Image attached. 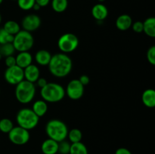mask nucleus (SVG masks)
<instances>
[{
	"label": "nucleus",
	"mask_w": 155,
	"mask_h": 154,
	"mask_svg": "<svg viewBox=\"0 0 155 154\" xmlns=\"http://www.w3.org/2000/svg\"><path fill=\"white\" fill-rule=\"evenodd\" d=\"M50 73L58 78H64L72 71L73 61L64 53H58L51 56L48 65Z\"/></svg>",
	"instance_id": "1"
},
{
	"label": "nucleus",
	"mask_w": 155,
	"mask_h": 154,
	"mask_svg": "<svg viewBox=\"0 0 155 154\" xmlns=\"http://www.w3.org/2000/svg\"><path fill=\"white\" fill-rule=\"evenodd\" d=\"M68 131L66 124L60 119H51L45 125V133L48 138L57 142L66 140Z\"/></svg>",
	"instance_id": "2"
},
{
	"label": "nucleus",
	"mask_w": 155,
	"mask_h": 154,
	"mask_svg": "<svg viewBox=\"0 0 155 154\" xmlns=\"http://www.w3.org/2000/svg\"><path fill=\"white\" fill-rule=\"evenodd\" d=\"M42 100L47 103H58L65 97V89L58 83L48 82L40 89Z\"/></svg>",
	"instance_id": "3"
},
{
	"label": "nucleus",
	"mask_w": 155,
	"mask_h": 154,
	"mask_svg": "<svg viewBox=\"0 0 155 154\" xmlns=\"http://www.w3.org/2000/svg\"><path fill=\"white\" fill-rule=\"evenodd\" d=\"M15 86V98L18 102L27 104L34 99L36 91L34 83L24 79Z\"/></svg>",
	"instance_id": "4"
},
{
	"label": "nucleus",
	"mask_w": 155,
	"mask_h": 154,
	"mask_svg": "<svg viewBox=\"0 0 155 154\" xmlns=\"http://www.w3.org/2000/svg\"><path fill=\"white\" fill-rule=\"evenodd\" d=\"M16 121L18 126L30 131L37 126L39 122V118L36 116L32 109L23 108L17 113Z\"/></svg>",
	"instance_id": "5"
},
{
	"label": "nucleus",
	"mask_w": 155,
	"mask_h": 154,
	"mask_svg": "<svg viewBox=\"0 0 155 154\" xmlns=\"http://www.w3.org/2000/svg\"><path fill=\"white\" fill-rule=\"evenodd\" d=\"M12 44L15 47V51L18 52L29 51L34 45V38L31 33L21 30L14 36Z\"/></svg>",
	"instance_id": "6"
},
{
	"label": "nucleus",
	"mask_w": 155,
	"mask_h": 154,
	"mask_svg": "<svg viewBox=\"0 0 155 154\" xmlns=\"http://www.w3.org/2000/svg\"><path fill=\"white\" fill-rule=\"evenodd\" d=\"M79 45V39L75 34L67 33L61 35L58 40V47L61 53L68 54L75 51Z\"/></svg>",
	"instance_id": "7"
},
{
	"label": "nucleus",
	"mask_w": 155,
	"mask_h": 154,
	"mask_svg": "<svg viewBox=\"0 0 155 154\" xmlns=\"http://www.w3.org/2000/svg\"><path fill=\"white\" fill-rule=\"evenodd\" d=\"M8 134L10 141L14 144L18 146L27 143L30 138V134L28 130L24 129L18 125L14 127Z\"/></svg>",
	"instance_id": "8"
},
{
	"label": "nucleus",
	"mask_w": 155,
	"mask_h": 154,
	"mask_svg": "<svg viewBox=\"0 0 155 154\" xmlns=\"http://www.w3.org/2000/svg\"><path fill=\"white\" fill-rule=\"evenodd\" d=\"M84 87L79 79L71 80L65 88V95L74 101L80 99L84 95Z\"/></svg>",
	"instance_id": "9"
},
{
	"label": "nucleus",
	"mask_w": 155,
	"mask_h": 154,
	"mask_svg": "<svg viewBox=\"0 0 155 154\" xmlns=\"http://www.w3.org/2000/svg\"><path fill=\"white\" fill-rule=\"evenodd\" d=\"M4 78L9 85H16L24 79V69L17 65L7 67L5 71Z\"/></svg>",
	"instance_id": "10"
},
{
	"label": "nucleus",
	"mask_w": 155,
	"mask_h": 154,
	"mask_svg": "<svg viewBox=\"0 0 155 154\" xmlns=\"http://www.w3.org/2000/svg\"><path fill=\"white\" fill-rule=\"evenodd\" d=\"M41 18L39 15L35 14H27L23 18L21 21V27L23 30L27 32L36 31L41 26Z\"/></svg>",
	"instance_id": "11"
},
{
	"label": "nucleus",
	"mask_w": 155,
	"mask_h": 154,
	"mask_svg": "<svg viewBox=\"0 0 155 154\" xmlns=\"http://www.w3.org/2000/svg\"><path fill=\"white\" fill-rule=\"evenodd\" d=\"M24 79L27 81L34 83L37 81L38 79L40 77V70L36 65L33 63L29 65L24 69Z\"/></svg>",
	"instance_id": "12"
},
{
	"label": "nucleus",
	"mask_w": 155,
	"mask_h": 154,
	"mask_svg": "<svg viewBox=\"0 0 155 154\" xmlns=\"http://www.w3.org/2000/svg\"><path fill=\"white\" fill-rule=\"evenodd\" d=\"M92 15L96 21H103L108 16V9L102 3H98L92 7Z\"/></svg>",
	"instance_id": "13"
},
{
	"label": "nucleus",
	"mask_w": 155,
	"mask_h": 154,
	"mask_svg": "<svg viewBox=\"0 0 155 154\" xmlns=\"http://www.w3.org/2000/svg\"><path fill=\"white\" fill-rule=\"evenodd\" d=\"M133 23L131 16L127 14H123L117 18L115 25L117 28L120 31H127L131 28Z\"/></svg>",
	"instance_id": "14"
},
{
	"label": "nucleus",
	"mask_w": 155,
	"mask_h": 154,
	"mask_svg": "<svg viewBox=\"0 0 155 154\" xmlns=\"http://www.w3.org/2000/svg\"><path fill=\"white\" fill-rule=\"evenodd\" d=\"M15 59H16L17 66L22 69H24L29 65L33 63V56L29 51L18 52V54L15 57Z\"/></svg>",
	"instance_id": "15"
},
{
	"label": "nucleus",
	"mask_w": 155,
	"mask_h": 154,
	"mask_svg": "<svg viewBox=\"0 0 155 154\" xmlns=\"http://www.w3.org/2000/svg\"><path fill=\"white\" fill-rule=\"evenodd\" d=\"M41 150L43 154H57L58 151V142L48 138L42 142Z\"/></svg>",
	"instance_id": "16"
},
{
	"label": "nucleus",
	"mask_w": 155,
	"mask_h": 154,
	"mask_svg": "<svg viewBox=\"0 0 155 154\" xmlns=\"http://www.w3.org/2000/svg\"><path fill=\"white\" fill-rule=\"evenodd\" d=\"M51 56L52 55L51 54V53L47 50H39L35 54V60L39 66H48L51 58Z\"/></svg>",
	"instance_id": "17"
},
{
	"label": "nucleus",
	"mask_w": 155,
	"mask_h": 154,
	"mask_svg": "<svg viewBox=\"0 0 155 154\" xmlns=\"http://www.w3.org/2000/svg\"><path fill=\"white\" fill-rule=\"evenodd\" d=\"M142 101L144 105L148 108L155 107V91L152 88H148L142 95Z\"/></svg>",
	"instance_id": "18"
},
{
	"label": "nucleus",
	"mask_w": 155,
	"mask_h": 154,
	"mask_svg": "<svg viewBox=\"0 0 155 154\" xmlns=\"http://www.w3.org/2000/svg\"><path fill=\"white\" fill-rule=\"evenodd\" d=\"M32 110L36 113L39 118L42 117L48 111V103L43 100H37L35 101L32 107Z\"/></svg>",
	"instance_id": "19"
},
{
	"label": "nucleus",
	"mask_w": 155,
	"mask_h": 154,
	"mask_svg": "<svg viewBox=\"0 0 155 154\" xmlns=\"http://www.w3.org/2000/svg\"><path fill=\"white\" fill-rule=\"evenodd\" d=\"M143 32L151 38L155 37V18L150 17L143 22Z\"/></svg>",
	"instance_id": "20"
},
{
	"label": "nucleus",
	"mask_w": 155,
	"mask_h": 154,
	"mask_svg": "<svg viewBox=\"0 0 155 154\" xmlns=\"http://www.w3.org/2000/svg\"><path fill=\"white\" fill-rule=\"evenodd\" d=\"M3 29L9 34L15 36L21 30V26L15 21H8L5 23Z\"/></svg>",
	"instance_id": "21"
},
{
	"label": "nucleus",
	"mask_w": 155,
	"mask_h": 154,
	"mask_svg": "<svg viewBox=\"0 0 155 154\" xmlns=\"http://www.w3.org/2000/svg\"><path fill=\"white\" fill-rule=\"evenodd\" d=\"M69 154H89L88 149L83 142H77L71 144Z\"/></svg>",
	"instance_id": "22"
},
{
	"label": "nucleus",
	"mask_w": 155,
	"mask_h": 154,
	"mask_svg": "<svg viewBox=\"0 0 155 154\" xmlns=\"http://www.w3.org/2000/svg\"><path fill=\"white\" fill-rule=\"evenodd\" d=\"M51 8L57 13H63L68 6V0H51Z\"/></svg>",
	"instance_id": "23"
},
{
	"label": "nucleus",
	"mask_w": 155,
	"mask_h": 154,
	"mask_svg": "<svg viewBox=\"0 0 155 154\" xmlns=\"http://www.w3.org/2000/svg\"><path fill=\"white\" fill-rule=\"evenodd\" d=\"M67 137H68L69 141L71 143L81 142L82 139H83V133L78 128H72L71 130L68 131Z\"/></svg>",
	"instance_id": "24"
},
{
	"label": "nucleus",
	"mask_w": 155,
	"mask_h": 154,
	"mask_svg": "<svg viewBox=\"0 0 155 154\" xmlns=\"http://www.w3.org/2000/svg\"><path fill=\"white\" fill-rule=\"evenodd\" d=\"M14 128V124L10 119L3 118L0 120V131L5 134H8Z\"/></svg>",
	"instance_id": "25"
},
{
	"label": "nucleus",
	"mask_w": 155,
	"mask_h": 154,
	"mask_svg": "<svg viewBox=\"0 0 155 154\" xmlns=\"http://www.w3.org/2000/svg\"><path fill=\"white\" fill-rule=\"evenodd\" d=\"M15 47L12 43H7L0 45V54L2 57H8V56L14 55L15 52Z\"/></svg>",
	"instance_id": "26"
},
{
	"label": "nucleus",
	"mask_w": 155,
	"mask_h": 154,
	"mask_svg": "<svg viewBox=\"0 0 155 154\" xmlns=\"http://www.w3.org/2000/svg\"><path fill=\"white\" fill-rule=\"evenodd\" d=\"M14 36L9 34L3 28L0 29V45L7 43H12Z\"/></svg>",
	"instance_id": "27"
},
{
	"label": "nucleus",
	"mask_w": 155,
	"mask_h": 154,
	"mask_svg": "<svg viewBox=\"0 0 155 154\" xmlns=\"http://www.w3.org/2000/svg\"><path fill=\"white\" fill-rule=\"evenodd\" d=\"M17 2L18 7L24 11L31 10L36 3L35 0H17Z\"/></svg>",
	"instance_id": "28"
},
{
	"label": "nucleus",
	"mask_w": 155,
	"mask_h": 154,
	"mask_svg": "<svg viewBox=\"0 0 155 154\" xmlns=\"http://www.w3.org/2000/svg\"><path fill=\"white\" fill-rule=\"evenodd\" d=\"M71 144L69 141L66 140L58 142V152L60 154H69L70 149H71Z\"/></svg>",
	"instance_id": "29"
},
{
	"label": "nucleus",
	"mask_w": 155,
	"mask_h": 154,
	"mask_svg": "<svg viewBox=\"0 0 155 154\" xmlns=\"http://www.w3.org/2000/svg\"><path fill=\"white\" fill-rule=\"evenodd\" d=\"M146 57L148 61L151 65H155V46L152 45L148 49L146 53Z\"/></svg>",
	"instance_id": "30"
},
{
	"label": "nucleus",
	"mask_w": 155,
	"mask_h": 154,
	"mask_svg": "<svg viewBox=\"0 0 155 154\" xmlns=\"http://www.w3.org/2000/svg\"><path fill=\"white\" fill-rule=\"evenodd\" d=\"M132 29L136 33H141L143 32V22L142 21H136L132 24Z\"/></svg>",
	"instance_id": "31"
},
{
	"label": "nucleus",
	"mask_w": 155,
	"mask_h": 154,
	"mask_svg": "<svg viewBox=\"0 0 155 154\" xmlns=\"http://www.w3.org/2000/svg\"><path fill=\"white\" fill-rule=\"evenodd\" d=\"M5 63L7 67H11L16 65V59L14 55L8 56L5 58Z\"/></svg>",
	"instance_id": "32"
},
{
	"label": "nucleus",
	"mask_w": 155,
	"mask_h": 154,
	"mask_svg": "<svg viewBox=\"0 0 155 154\" xmlns=\"http://www.w3.org/2000/svg\"><path fill=\"white\" fill-rule=\"evenodd\" d=\"M79 81H80V82L83 85L86 86L89 83V82H90V79H89V75H80V79H79Z\"/></svg>",
	"instance_id": "33"
},
{
	"label": "nucleus",
	"mask_w": 155,
	"mask_h": 154,
	"mask_svg": "<svg viewBox=\"0 0 155 154\" xmlns=\"http://www.w3.org/2000/svg\"><path fill=\"white\" fill-rule=\"evenodd\" d=\"M36 85H37L38 87L40 88V89H41V88H42L44 86H45V85L48 83V82H47V80L45 79V78H42V77H39V78L38 79L37 81H36Z\"/></svg>",
	"instance_id": "34"
},
{
	"label": "nucleus",
	"mask_w": 155,
	"mask_h": 154,
	"mask_svg": "<svg viewBox=\"0 0 155 154\" xmlns=\"http://www.w3.org/2000/svg\"><path fill=\"white\" fill-rule=\"evenodd\" d=\"M115 154H133L130 149H127L125 147L118 148L115 152Z\"/></svg>",
	"instance_id": "35"
},
{
	"label": "nucleus",
	"mask_w": 155,
	"mask_h": 154,
	"mask_svg": "<svg viewBox=\"0 0 155 154\" xmlns=\"http://www.w3.org/2000/svg\"><path fill=\"white\" fill-rule=\"evenodd\" d=\"M35 2L39 5L41 8H43L48 5L51 2V0H35Z\"/></svg>",
	"instance_id": "36"
},
{
	"label": "nucleus",
	"mask_w": 155,
	"mask_h": 154,
	"mask_svg": "<svg viewBox=\"0 0 155 154\" xmlns=\"http://www.w3.org/2000/svg\"><path fill=\"white\" fill-rule=\"evenodd\" d=\"M40 8H41L40 6H39V5L36 4V3H35L34 5H33V8H32V9H33V10H34V11H39Z\"/></svg>",
	"instance_id": "37"
},
{
	"label": "nucleus",
	"mask_w": 155,
	"mask_h": 154,
	"mask_svg": "<svg viewBox=\"0 0 155 154\" xmlns=\"http://www.w3.org/2000/svg\"><path fill=\"white\" fill-rule=\"evenodd\" d=\"M98 2H99V3H102V2H104V1H105V0H98Z\"/></svg>",
	"instance_id": "38"
},
{
	"label": "nucleus",
	"mask_w": 155,
	"mask_h": 154,
	"mask_svg": "<svg viewBox=\"0 0 155 154\" xmlns=\"http://www.w3.org/2000/svg\"><path fill=\"white\" fill-rule=\"evenodd\" d=\"M2 22V16H1V14H0V24Z\"/></svg>",
	"instance_id": "39"
},
{
	"label": "nucleus",
	"mask_w": 155,
	"mask_h": 154,
	"mask_svg": "<svg viewBox=\"0 0 155 154\" xmlns=\"http://www.w3.org/2000/svg\"><path fill=\"white\" fill-rule=\"evenodd\" d=\"M2 58V54H0V60H1V59Z\"/></svg>",
	"instance_id": "40"
},
{
	"label": "nucleus",
	"mask_w": 155,
	"mask_h": 154,
	"mask_svg": "<svg viewBox=\"0 0 155 154\" xmlns=\"http://www.w3.org/2000/svg\"><path fill=\"white\" fill-rule=\"evenodd\" d=\"M2 2H3V0H0V5H1L2 3Z\"/></svg>",
	"instance_id": "41"
},
{
	"label": "nucleus",
	"mask_w": 155,
	"mask_h": 154,
	"mask_svg": "<svg viewBox=\"0 0 155 154\" xmlns=\"http://www.w3.org/2000/svg\"><path fill=\"white\" fill-rule=\"evenodd\" d=\"M13 1H17V0H13Z\"/></svg>",
	"instance_id": "42"
}]
</instances>
